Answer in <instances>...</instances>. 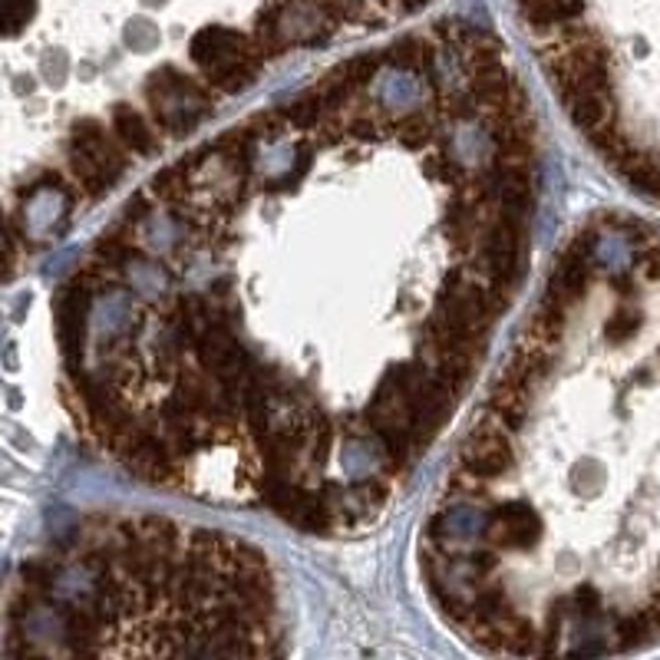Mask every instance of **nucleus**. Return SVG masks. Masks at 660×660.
Here are the masks:
<instances>
[{
  "mask_svg": "<svg viewBox=\"0 0 660 660\" xmlns=\"http://www.w3.org/2000/svg\"><path fill=\"white\" fill-rule=\"evenodd\" d=\"M69 149L89 155L93 162H99V165L109 172L112 182H116V178L122 175V169H126V149H122V142L109 139V136H106V126H102L99 119H93V116H83V119L73 126V132H69Z\"/></svg>",
  "mask_w": 660,
  "mask_h": 660,
  "instance_id": "obj_2",
  "label": "nucleus"
},
{
  "mask_svg": "<svg viewBox=\"0 0 660 660\" xmlns=\"http://www.w3.org/2000/svg\"><path fill=\"white\" fill-rule=\"evenodd\" d=\"M112 129H116V139L136 152V155H152L159 152V132L145 122V116L139 109H132L129 102H116L112 106Z\"/></svg>",
  "mask_w": 660,
  "mask_h": 660,
  "instance_id": "obj_3",
  "label": "nucleus"
},
{
  "mask_svg": "<svg viewBox=\"0 0 660 660\" xmlns=\"http://www.w3.org/2000/svg\"><path fill=\"white\" fill-rule=\"evenodd\" d=\"M149 195H152V192H149ZM149 195H145V192L132 195V198L126 202V208H122V221H129V225H139V221H145V218H149V212H152V205H149Z\"/></svg>",
  "mask_w": 660,
  "mask_h": 660,
  "instance_id": "obj_11",
  "label": "nucleus"
},
{
  "mask_svg": "<svg viewBox=\"0 0 660 660\" xmlns=\"http://www.w3.org/2000/svg\"><path fill=\"white\" fill-rule=\"evenodd\" d=\"M43 73L50 76V83H63V76H66V69H69V63H66V56L63 53H53V56H43Z\"/></svg>",
  "mask_w": 660,
  "mask_h": 660,
  "instance_id": "obj_12",
  "label": "nucleus"
},
{
  "mask_svg": "<svg viewBox=\"0 0 660 660\" xmlns=\"http://www.w3.org/2000/svg\"><path fill=\"white\" fill-rule=\"evenodd\" d=\"M486 542L496 552H526L539 545V516L526 502H502L486 529Z\"/></svg>",
  "mask_w": 660,
  "mask_h": 660,
  "instance_id": "obj_1",
  "label": "nucleus"
},
{
  "mask_svg": "<svg viewBox=\"0 0 660 660\" xmlns=\"http://www.w3.org/2000/svg\"><path fill=\"white\" fill-rule=\"evenodd\" d=\"M69 175H73V182H76V188L86 195V198H99L109 185H112V178H109V172L99 165V162H93L89 155H83V152H73L69 149Z\"/></svg>",
  "mask_w": 660,
  "mask_h": 660,
  "instance_id": "obj_4",
  "label": "nucleus"
},
{
  "mask_svg": "<svg viewBox=\"0 0 660 660\" xmlns=\"http://www.w3.org/2000/svg\"><path fill=\"white\" fill-rule=\"evenodd\" d=\"M122 40H126V46H132L136 53H142V50H152V46H159L162 33H159V26H155L149 17H132V20L126 23V33H122Z\"/></svg>",
  "mask_w": 660,
  "mask_h": 660,
  "instance_id": "obj_6",
  "label": "nucleus"
},
{
  "mask_svg": "<svg viewBox=\"0 0 660 660\" xmlns=\"http://www.w3.org/2000/svg\"><path fill=\"white\" fill-rule=\"evenodd\" d=\"M387 63V56L383 53H360V56H354V59H347L344 66H340V73L347 76V79H354L357 86H367L377 73H380V66Z\"/></svg>",
  "mask_w": 660,
  "mask_h": 660,
  "instance_id": "obj_7",
  "label": "nucleus"
},
{
  "mask_svg": "<svg viewBox=\"0 0 660 660\" xmlns=\"http://www.w3.org/2000/svg\"><path fill=\"white\" fill-rule=\"evenodd\" d=\"M397 136L407 149H420L423 142H430V122L423 119V112H407L397 122Z\"/></svg>",
  "mask_w": 660,
  "mask_h": 660,
  "instance_id": "obj_8",
  "label": "nucleus"
},
{
  "mask_svg": "<svg viewBox=\"0 0 660 660\" xmlns=\"http://www.w3.org/2000/svg\"><path fill=\"white\" fill-rule=\"evenodd\" d=\"M635 331H638V314L628 311V307H621V311L608 321V337H612V340H625V337H631Z\"/></svg>",
  "mask_w": 660,
  "mask_h": 660,
  "instance_id": "obj_10",
  "label": "nucleus"
},
{
  "mask_svg": "<svg viewBox=\"0 0 660 660\" xmlns=\"http://www.w3.org/2000/svg\"><path fill=\"white\" fill-rule=\"evenodd\" d=\"M188 172L182 169V165H172V169H165V172H159L152 182H149V192L159 198V202H165V205H175V202H182L185 195H188Z\"/></svg>",
  "mask_w": 660,
  "mask_h": 660,
  "instance_id": "obj_5",
  "label": "nucleus"
},
{
  "mask_svg": "<svg viewBox=\"0 0 660 660\" xmlns=\"http://www.w3.org/2000/svg\"><path fill=\"white\" fill-rule=\"evenodd\" d=\"M344 129H347V139H374L380 132V122L370 112H364V116H347Z\"/></svg>",
  "mask_w": 660,
  "mask_h": 660,
  "instance_id": "obj_9",
  "label": "nucleus"
},
{
  "mask_svg": "<svg viewBox=\"0 0 660 660\" xmlns=\"http://www.w3.org/2000/svg\"><path fill=\"white\" fill-rule=\"evenodd\" d=\"M393 7H397V13L400 17H410V13H416V10H423L430 0H390Z\"/></svg>",
  "mask_w": 660,
  "mask_h": 660,
  "instance_id": "obj_13",
  "label": "nucleus"
}]
</instances>
